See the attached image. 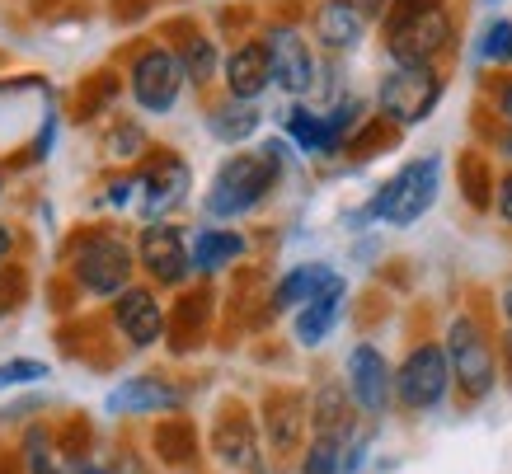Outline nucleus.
<instances>
[{
	"mask_svg": "<svg viewBox=\"0 0 512 474\" xmlns=\"http://www.w3.org/2000/svg\"><path fill=\"white\" fill-rule=\"evenodd\" d=\"M212 451H217V460L231 465V470H254V465H259V432H254V418H249L245 404H226V409L217 413Z\"/></svg>",
	"mask_w": 512,
	"mask_h": 474,
	"instance_id": "obj_13",
	"label": "nucleus"
},
{
	"mask_svg": "<svg viewBox=\"0 0 512 474\" xmlns=\"http://www.w3.org/2000/svg\"><path fill=\"white\" fill-rule=\"evenodd\" d=\"M137 259L141 268L165 282V287H179L193 268V245H188V235L179 226H165V221H151V226L141 230L137 240Z\"/></svg>",
	"mask_w": 512,
	"mask_h": 474,
	"instance_id": "obj_11",
	"label": "nucleus"
},
{
	"mask_svg": "<svg viewBox=\"0 0 512 474\" xmlns=\"http://www.w3.org/2000/svg\"><path fill=\"white\" fill-rule=\"evenodd\" d=\"M184 62L170 47H146L137 62H132V99L146 113H170L184 94Z\"/></svg>",
	"mask_w": 512,
	"mask_h": 474,
	"instance_id": "obj_7",
	"label": "nucleus"
},
{
	"mask_svg": "<svg viewBox=\"0 0 512 474\" xmlns=\"http://www.w3.org/2000/svg\"><path fill=\"white\" fill-rule=\"evenodd\" d=\"M264 428H268V442L273 451H292L301 442V432H306V399L292 395V390H278V395H268L264 404Z\"/></svg>",
	"mask_w": 512,
	"mask_h": 474,
	"instance_id": "obj_19",
	"label": "nucleus"
},
{
	"mask_svg": "<svg viewBox=\"0 0 512 474\" xmlns=\"http://www.w3.org/2000/svg\"><path fill=\"white\" fill-rule=\"evenodd\" d=\"M301 474H343V437H315Z\"/></svg>",
	"mask_w": 512,
	"mask_h": 474,
	"instance_id": "obj_30",
	"label": "nucleus"
},
{
	"mask_svg": "<svg viewBox=\"0 0 512 474\" xmlns=\"http://www.w3.org/2000/svg\"><path fill=\"white\" fill-rule=\"evenodd\" d=\"M498 113H503V118L512 123V80L503 85V94H498Z\"/></svg>",
	"mask_w": 512,
	"mask_h": 474,
	"instance_id": "obj_36",
	"label": "nucleus"
},
{
	"mask_svg": "<svg viewBox=\"0 0 512 474\" xmlns=\"http://www.w3.org/2000/svg\"><path fill=\"white\" fill-rule=\"evenodd\" d=\"M461 193L475 212H489L494 207V169L484 160L480 151H466L461 155Z\"/></svg>",
	"mask_w": 512,
	"mask_h": 474,
	"instance_id": "obj_25",
	"label": "nucleus"
},
{
	"mask_svg": "<svg viewBox=\"0 0 512 474\" xmlns=\"http://www.w3.org/2000/svg\"><path fill=\"white\" fill-rule=\"evenodd\" d=\"M71 273L90 296H118V291H127V277H132V249L113 235H99L76 254Z\"/></svg>",
	"mask_w": 512,
	"mask_h": 474,
	"instance_id": "obj_9",
	"label": "nucleus"
},
{
	"mask_svg": "<svg viewBox=\"0 0 512 474\" xmlns=\"http://www.w3.org/2000/svg\"><path fill=\"white\" fill-rule=\"evenodd\" d=\"M348 399L353 409L362 413H386V404L395 399V376H390V362L386 352L372 348V343H357L348 352Z\"/></svg>",
	"mask_w": 512,
	"mask_h": 474,
	"instance_id": "obj_12",
	"label": "nucleus"
},
{
	"mask_svg": "<svg viewBox=\"0 0 512 474\" xmlns=\"http://www.w3.org/2000/svg\"><path fill=\"white\" fill-rule=\"evenodd\" d=\"M447 395H451L447 348H442V343H419V348H409V357H404L400 371H395V399H400L404 409L428 413Z\"/></svg>",
	"mask_w": 512,
	"mask_h": 474,
	"instance_id": "obj_6",
	"label": "nucleus"
},
{
	"mask_svg": "<svg viewBox=\"0 0 512 474\" xmlns=\"http://www.w3.org/2000/svg\"><path fill=\"white\" fill-rule=\"evenodd\" d=\"M245 254V235L240 230H202L193 235V268L198 273H221Z\"/></svg>",
	"mask_w": 512,
	"mask_h": 474,
	"instance_id": "obj_22",
	"label": "nucleus"
},
{
	"mask_svg": "<svg viewBox=\"0 0 512 474\" xmlns=\"http://www.w3.org/2000/svg\"><path fill=\"white\" fill-rule=\"evenodd\" d=\"M137 179H141V212L151 216V221H160L174 202L188 198V165L170 151H160Z\"/></svg>",
	"mask_w": 512,
	"mask_h": 474,
	"instance_id": "obj_14",
	"label": "nucleus"
},
{
	"mask_svg": "<svg viewBox=\"0 0 512 474\" xmlns=\"http://www.w3.org/2000/svg\"><path fill=\"white\" fill-rule=\"evenodd\" d=\"M343 282L339 287H329L325 296H315L306 306L296 310V343L301 348H320L329 334H334V324H339V310H343Z\"/></svg>",
	"mask_w": 512,
	"mask_h": 474,
	"instance_id": "obj_21",
	"label": "nucleus"
},
{
	"mask_svg": "<svg viewBox=\"0 0 512 474\" xmlns=\"http://www.w3.org/2000/svg\"><path fill=\"white\" fill-rule=\"evenodd\" d=\"M357 5L367 10V19H386L395 10V0H357Z\"/></svg>",
	"mask_w": 512,
	"mask_h": 474,
	"instance_id": "obj_35",
	"label": "nucleus"
},
{
	"mask_svg": "<svg viewBox=\"0 0 512 474\" xmlns=\"http://www.w3.org/2000/svg\"><path fill=\"white\" fill-rule=\"evenodd\" d=\"M19 301H24V273L10 268V273H0V315H5V310H15Z\"/></svg>",
	"mask_w": 512,
	"mask_h": 474,
	"instance_id": "obj_33",
	"label": "nucleus"
},
{
	"mask_svg": "<svg viewBox=\"0 0 512 474\" xmlns=\"http://www.w3.org/2000/svg\"><path fill=\"white\" fill-rule=\"evenodd\" d=\"M207 123H212V137L217 141H249L254 137V127H259V108L249 104V99H231V94H226V104H217L212 108V118H207Z\"/></svg>",
	"mask_w": 512,
	"mask_h": 474,
	"instance_id": "obj_24",
	"label": "nucleus"
},
{
	"mask_svg": "<svg viewBox=\"0 0 512 474\" xmlns=\"http://www.w3.org/2000/svg\"><path fill=\"white\" fill-rule=\"evenodd\" d=\"M113 324H118V334H123L132 348H151V343L165 334V310H160L156 291H146V287L118 291V301H113Z\"/></svg>",
	"mask_w": 512,
	"mask_h": 474,
	"instance_id": "obj_15",
	"label": "nucleus"
},
{
	"mask_svg": "<svg viewBox=\"0 0 512 474\" xmlns=\"http://www.w3.org/2000/svg\"><path fill=\"white\" fill-rule=\"evenodd\" d=\"M10 245H15V235H10V230L0 226V259H5V254H10Z\"/></svg>",
	"mask_w": 512,
	"mask_h": 474,
	"instance_id": "obj_38",
	"label": "nucleus"
},
{
	"mask_svg": "<svg viewBox=\"0 0 512 474\" xmlns=\"http://www.w3.org/2000/svg\"><path fill=\"white\" fill-rule=\"evenodd\" d=\"M264 43H268V62H273V85H278L282 94H292V99L311 94L315 90V52H311V43H306L292 24H273Z\"/></svg>",
	"mask_w": 512,
	"mask_h": 474,
	"instance_id": "obj_10",
	"label": "nucleus"
},
{
	"mask_svg": "<svg viewBox=\"0 0 512 474\" xmlns=\"http://www.w3.org/2000/svg\"><path fill=\"white\" fill-rule=\"evenodd\" d=\"M348 390H320L315 395V437H348Z\"/></svg>",
	"mask_w": 512,
	"mask_h": 474,
	"instance_id": "obj_27",
	"label": "nucleus"
},
{
	"mask_svg": "<svg viewBox=\"0 0 512 474\" xmlns=\"http://www.w3.org/2000/svg\"><path fill=\"white\" fill-rule=\"evenodd\" d=\"M357 113H362V108H357L353 99L339 104L334 113H315V108L296 104V108H287L282 127H287V137H292L306 155H334L343 141L357 132Z\"/></svg>",
	"mask_w": 512,
	"mask_h": 474,
	"instance_id": "obj_8",
	"label": "nucleus"
},
{
	"mask_svg": "<svg viewBox=\"0 0 512 474\" xmlns=\"http://www.w3.org/2000/svg\"><path fill=\"white\" fill-rule=\"evenodd\" d=\"M503 320H508V329H512V282L503 287Z\"/></svg>",
	"mask_w": 512,
	"mask_h": 474,
	"instance_id": "obj_37",
	"label": "nucleus"
},
{
	"mask_svg": "<svg viewBox=\"0 0 512 474\" xmlns=\"http://www.w3.org/2000/svg\"><path fill=\"white\" fill-rule=\"evenodd\" d=\"M146 151V132H141L137 123H113L109 132H104V155L109 160H132V155Z\"/></svg>",
	"mask_w": 512,
	"mask_h": 474,
	"instance_id": "obj_31",
	"label": "nucleus"
},
{
	"mask_svg": "<svg viewBox=\"0 0 512 474\" xmlns=\"http://www.w3.org/2000/svg\"><path fill=\"white\" fill-rule=\"evenodd\" d=\"M494 207H498V216L512 226V169L498 179V188H494Z\"/></svg>",
	"mask_w": 512,
	"mask_h": 474,
	"instance_id": "obj_34",
	"label": "nucleus"
},
{
	"mask_svg": "<svg viewBox=\"0 0 512 474\" xmlns=\"http://www.w3.org/2000/svg\"><path fill=\"white\" fill-rule=\"evenodd\" d=\"M118 474H146V470H141V465H137V460H132V456H123V465H118Z\"/></svg>",
	"mask_w": 512,
	"mask_h": 474,
	"instance_id": "obj_39",
	"label": "nucleus"
},
{
	"mask_svg": "<svg viewBox=\"0 0 512 474\" xmlns=\"http://www.w3.org/2000/svg\"><path fill=\"white\" fill-rule=\"evenodd\" d=\"M498 151H503V155H508V160H512V127H508V132H503V141H498Z\"/></svg>",
	"mask_w": 512,
	"mask_h": 474,
	"instance_id": "obj_40",
	"label": "nucleus"
},
{
	"mask_svg": "<svg viewBox=\"0 0 512 474\" xmlns=\"http://www.w3.org/2000/svg\"><path fill=\"white\" fill-rule=\"evenodd\" d=\"M33 381H47L43 362H5L0 367V390H15V385H33Z\"/></svg>",
	"mask_w": 512,
	"mask_h": 474,
	"instance_id": "obj_32",
	"label": "nucleus"
},
{
	"mask_svg": "<svg viewBox=\"0 0 512 474\" xmlns=\"http://www.w3.org/2000/svg\"><path fill=\"white\" fill-rule=\"evenodd\" d=\"M484 5H503V0H484Z\"/></svg>",
	"mask_w": 512,
	"mask_h": 474,
	"instance_id": "obj_43",
	"label": "nucleus"
},
{
	"mask_svg": "<svg viewBox=\"0 0 512 474\" xmlns=\"http://www.w3.org/2000/svg\"><path fill=\"white\" fill-rule=\"evenodd\" d=\"M503 362H508V371H512V329H508V343H503Z\"/></svg>",
	"mask_w": 512,
	"mask_h": 474,
	"instance_id": "obj_41",
	"label": "nucleus"
},
{
	"mask_svg": "<svg viewBox=\"0 0 512 474\" xmlns=\"http://www.w3.org/2000/svg\"><path fill=\"white\" fill-rule=\"evenodd\" d=\"M475 52H480V62H489V66H508L512 62V19H489L480 33V43H475Z\"/></svg>",
	"mask_w": 512,
	"mask_h": 474,
	"instance_id": "obj_29",
	"label": "nucleus"
},
{
	"mask_svg": "<svg viewBox=\"0 0 512 474\" xmlns=\"http://www.w3.org/2000/svg\"><path fill=\"white\" fill-rule=\"evenodd\" d=\"M400 141V123H390V118H376V123H362L353 132V146L348 151L357 155V160H367V155H376V151H390Z\"/></svg>",
	"mask_w": 512,
	"mask_h": 474,
	"instance_id": "obj_28",
	"label": "nucleus"
},
{
	"mask_svg": "<svg viewBox=\"0 0 512 474\" xmlns=\"http://www.w3.org/2000/svg\"><path fill=\"white\" fill-rule=\"evenodd\" d=\"M442 348H447V362H451V381L461 385L470 399H484L494 390L498 357H494V348H489L484 329L470 320V315H456V320H451Z\"/></svg>",
	"mask_w": 512,
	"mask_h": 474,
	"instance_id": "obj_5",
	"label": "nucleus"
},
{
	"mask_svg": "<svg viewBox=\"0 0 512 474\" xmlns=\"http://www.w3.org/2000/svg\"><path fill=\"white\" fill-rule=\"evenodd\" d=\"M451 43V15L442 0H395L386 15V52L395 66H433Z\"/></svg>",
	"mask_w": 512,
	"mask_h": 474,
	"instance_id": "obj_1",
	"label": "nucleus"
},
{
	"mask_svg": "<svg viewBox=\"0 0 512 474\" xmlns=\"http://www.w3.org/2000/svg\"><path fill=\"white\" fill-rule=\"evenodd\" d=\"M442 90H447V80L437 66H390L376 85V108L390 123L414 127L442 104Z\"/></svg>",
	"mask_w": 512,
	"mask_h": 474,
	"instance_id": "obj_4",
	"label": "nucleus"
},
{
	"mask_svg": "<svg viewBox=\"0 0 512 474\" xmlns=\"http://www.w3.org/2000/svg\"><path fill=\"white\" fill-rule=\"evenodd\" d=\"M179 62H184V76L193 80V85H207V80L217 76V66H221L217 43H212L207 33H188L184 47H179Z\"/></svg>",
	"mask_w": 512,
	"mask_h": 474,
	"instance_id": "obj_26",
	"label": "nucleus"
},
{
	"mask_svg": "<svg viewBox=\"0 0 512 474\" xmlns=\"http://www.w3.org/2000/svg\"><path fill=\"white\" fill-rule=\"evenodd\" d=\"M315 43L329 47V52H353L367 33V10L357 0H320L315 5Z\"/></svg>",
	"mask_w": 512,
	"mask_h": 474,
	"instance_id": "obj_16",
	"label": "nucleus"
},
{
	"mask_svg": "<svg viewBox=\"0 0 512 474\" xmlns=\"http://www.w3.org/2000/svg\"><path fill=\"white\" fill-rule=\"evenodd\" d=\"M179 404H184V395H179L174 385L156 381V376H132V381H123L109 395L113 413H170V409H179Z\"/></svg>",
	"mask_w": 512,
	"mask_h": 474,
	"instance_id": "obj_18",
	"label": "nucleus"
},
{
	"mask_svg": "<svg viewBox=\"0 0 512 474\" xmlns=\"http://www.w3.org/2000/svg\"><path fill=\"white\" fill-rule=\"evenodd\" d=\"M343 277L329 268V263H301V268H292V273L278 282V296H273V306L278 310H301L306 301H315V296H325L329 287H339Z\"/></svg>",
	"mask_w": 512,
	"mask_h": 474,
	"instance_id": "obj_20",
	"label": "nucleus"
},
{
	"mask_svg": "<svg viewBox=\"0 0 512 474\" xmlns=\"http://www.w3.org/2000/svg\"><path fill=\"white\" fill-rule=\"evenodd\" d=\"M278 174H282V151L278 146H264L259 155H231V160L217 169L212 188H207V212L221 216V221L254 212V207L273 193Z\"/></svg>",
	"mask_w": 512,
	"mask_h": 474,
	"instance_id": "obj_2",
	"label": "nucleus"
},
{
	"mask_svg": "<svg viewBox=\"0 0 512 474\" xmlns=\"http://www.w3.org/2000/svg\"><path fill=\"white\" fill-rule=\"evenodd\" d=\"M80 474H109V470H94V465H85V470H80Z\"/></svg>",
	"mask_w": 512,
	"mask_h": 474,
	"instance_id": "obj_42",
	"label": "nucleus"
},
{
	"mask_svg": "<svg viewBox=\"0 0 512 474\" xmlns=\"http://www.w3.org/2000/svg\"><path fill=\"white\" fill-rule=\"evenodd\" d=\"M151 446H156L160 465H170V470H184V465L198 460V432H193V423H184V418L160 423L156 437H151Z\"/></svg>",
	"mask_w": 512,
	"mask_h": 474,
	"instance_id": "obj_23",
	"label": "nucleus"
},
{
	"mask_svg": "<svg viewBox=\"0 0 512 474\" xmlns=\"http://www.w3.org/2000/svg\"><path fill=\"white\" fill-rule=\"evenodd\" d=\"M273 85V62H268V43H240L226 57V90L231 99H259Z\"/></svg>",
	"mask_w": 512,
	"mask_h": 474,
	"instance_id": "obj_17",
	"label": "nucleus"
},
{
	"mask_svg": "<svg viewBox=\"0 0 512 474\" xmlns=\"http://www.w3.org/2000/svg\"><path fill=\"white\" fill-rule=\"evenodd\" d=\"M437 188H442V160L437 155H423L414 165H404L395 179L376 188L372 198V216L386 221V226H414L419 216L433 212Z\"/></svg>",
	"mask_w": 512,
	"mask_h": 474,
	"instance_id": "obj_3",
	"label": "nucleus"
}]
</instances>
